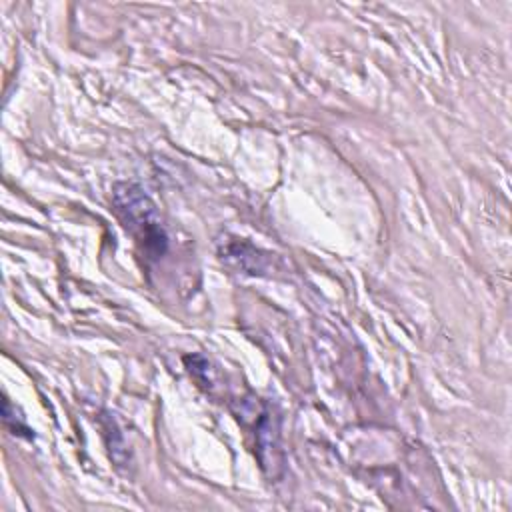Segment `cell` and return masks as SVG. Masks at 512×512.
Here are the masks:
<instances>
[{
	"mask_svg": "<svg viewBox=\"0 0 512 512\" xmlns=\"http://www.w3.org/2000/svg\"><path fill=\"white\" fill-rule=\"evenodd\" d=\"M112 204L126 230L134 236L140 254L150 262L160 260L168 248V236L148 194L138 184L122 182L114 186Z\"/></svg>",
	"mask_w": 512,
	"mask_h": 512,
	"instance_id": "obj_1",
	"label": "cell"
},
{
	"mask_svg": "<svg viewBox=\"0 0 512 512\" xmlns=\"http://www.w3.org/2000/svg\"><path fill=\"white\" fill-rule=\"evenodd\" d=\"M10 412H12V410H10V404H8V400H4V404H2V418H4V424L12 430V434H22V436H26V438H32L30 428H28L20 418L12 416Z\"/></svg>",
	"mask_w": 512,
	"mask_h": 512,
	"instance_id": "obj_2",
	"label": "cell"
}]
</instances>
